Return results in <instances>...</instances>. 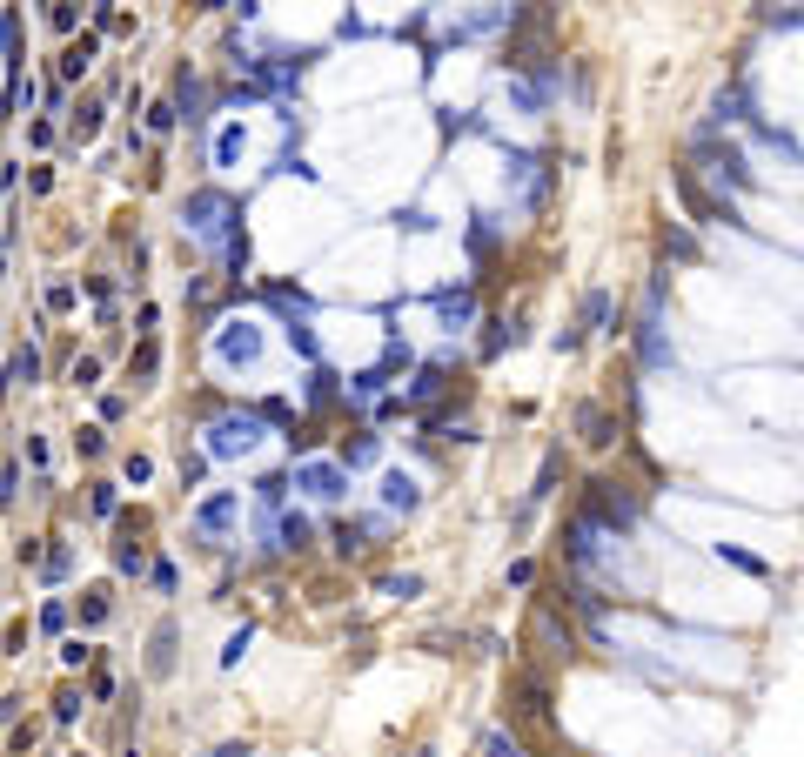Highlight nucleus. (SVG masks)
<instances>
[{"instance_id":"8fccbe9b","label":"nucleus","mask_w":804,"mask_h":757,"mask_svg":"<svg viewBox=\"0 0 804 757\" xmlns=\"http://www.w3.org/2000/svg\"><path fill=\"white\" fill-rule=\"evenodd\" d=\"M235 155H242V134H235V128H228V134H222V141H215V161H222V168H228V161H235Z\"/></svg>"},{"instance_id":"5fc2aeb1","label":"nucleus","mask_w":804,"mask_h":757,"mask_svg":"<svg viewBox=\"0 0 804 757\" xmlns=\"http://www.w3.org/2000/svg\"><path fill=\"white\" fill-rule=\"evenodd\" d=\"M14 503V463H0V510Z\"/></svg>"},{"instance_id":"ddd939ff","label":"nucleus","mask_w":804,"mask_h":757,"mask_svg":"<svg viewBox=\"0 0 804 757\" xmlns=\"http://www.w3.org/2000/svg\"><path fill=\"white\" fill-rule=\"evenodd\" d=\"M235 516H242V503H235L228 490L201 496V510H195V536H208V543H215V536H228V530H235Z\"/></svg>"},{"instance_id":"6ab92c4d","label":"nucleus","mask_w":804,"mask_h":757,"mask_svg":"<svg viewBox=\"0 0 804 757\" xmlns=\"http://www.w3.org/2000/svg\"><path fill=\"white\" fill-rule=\"evenodd\" d=\"M21 382H41V349H34V342L7 356V376H0V389H21Z\"/></svg>"},{"instance_id":"7c9ffc66","label":"nucleus","mask_w":804,"mask_h":757,"mask_svg":"<svg viewBox=\"0 0 804 757\" xmlns=\"http://www.w3.org/2000/svg\"><path fill=\"white\" fill-rule=\"evenodd\" d=\"M409 362H416V349H409V342H402V335H396V342L382 349V362H376V369H382V382H389V376H402Z\"/></svg>"},{"instance_id":"e433bc0d","label":"nucleus","mask_w":804,"mask_h":757,"mask_svg":"<svg viewBox=\"0 0 804 757\" xmlns=\"http://www.w3.org/2000/svg\"><path fill=\"white\" fill-rule=\"evenodd\" d=\"M88 510L101 516V523H108V516L121 510V496H114V483H94V496H88Z\"/></svg>"},{"instance_id":"49530a36","label":"nucleus","mask_w":804,"mask_h":757,"mask_svg":"<svg viewBox=\"0 0 804 757\" xmlns=\"http://www.w3.org/2000/svg\"><path fill=\"white\" fill-rule=\"evenodd\" d=\"M88 697H94V704H108V697H114V670H94V677H88Z\"/></svg>"},{"instance_id":"c756f323","label":"nucleus","mask_w":804,"mask_h":757,"mask_svg":"<svg viewBox=\"0 0 804 757\" xmlns=\"http://www.w3.org/2000/svg\"><path fill=\"white\" fill-rule=\"evenodd\" d=\"M483 329H490V335H483V362H496V356H503V349L516 342V335H523L516 322H483Z\"/></svg>"},{"instance_id":"c9c22d12","label":"nucleus","mask_w":804,"mask_h":757,"mask_svg":"<svg viewBox=\"0 0 804 757\" xmlns=\"http://www.w3.org/2000/svg\"><path fill=\"white\" fill-rule=\"evenodd\" d=\"M289 342H295V356H322V342H315V329H309V322H289Z\"/></svg>"},{"instance_id":"cd10ccee","label":"nucleus","mask_w":804,"mask_h":757,"mask_svg":"<svg viewBox=\"0 0 804 757\" xmlns=\"http://www.w3.org/2000/svg\"><path fill=\"white\" fill-rule=\"evenodd\" d=\"M289 483H295V476H262V483H255V503H262V516H275L282 503H289Z\"/></svg>"},{"instance_id":"393cba45","label":"nucleus","mask_w":804,"mask_h":757,"mask_svg":"<svg viewBox=\"0 0 804 757\" xmlns=\"http://www.w3.org/2000/svg\"><path fill=\"white\" fill-rule=\"evenodd\" d=\"M376 463H382L376 436H349V443H342V469H376Z\"/></svg>"},{"instance_id":"9b49d317","label":"nucleus","mask_w":804,"mask_h":757,"mask_svg":"<svg viewBox=\"0 0 804 757\" xmlns=\"http://www.w3.org/2000/svg\"><path fill=\"white\" fill-rule=\"evenodd\" d=\"M175 114L188 121V128H208V88H201V74L188 61L175 67Z\"/></svg>"},{"instance_id":"864d4df0","label":"nucleus","mask_w":804,"mask_h":757,"mask_svg":"<svg viewBox=\"0 0 804 757\" xmlns=\"http://www.w3.org/2000/svg\"><path fill=\"white\" fill-rule=\"evenodd\" d=\"M208 476V456H181V483H201Z\"/></svg>"},{"instance_id":"5701e85b","label":"nucleus","mask_w":804,"mask_h":757,"mask_svg":"<svg viewBox=\"0 0 804 757\" xmlns=\"http://www.w3.org/2000/svg\"><path fill=\"white\" fill-rule=\"evenodd\" d=\"M382 503H389V510H416V503H423V496H416V483H409V476H402V469H389V476H382Z\"/></svg>"},{"instance_id":"2f4dec72","label":"nucleus","mask_w":804,"mask_h":757,"mask_svg":"<svg viewBox=\"0 0 804 757\" xmlns=\"http://www.w3.org/2000/svg\"><path fill=\"white\" fill-rule=\"evenodd\" d=\"M610 322V289H590L583 295V329H603Z\"/></svg>"},{"instance_id":"7ed1b4c3","label":"nucleus","mask_w":804,"mask_h":757,"mask_svg":"<svg viewBox=\"0 0 804 757\" xmlns=\"http://www.w3.org/2000/svg\"><path fill=\"white\" fill-rule=\"evenodd\" d=\"M664 295H670V268H657L644 289V315H637V362L644 369H670V335H664Z\"/></svg>"},{"instance_id":"dca6fc26","label":"nucleus","mask_w":804,"mask_h":757,"mask_svg":"<svg viewBox=\"0 0 804 757\" xmlns=\"http://www.w3.org/2000/svg\"><path fill=\"white\" fill-rule=\"evenodd\" d=\"M175 617H161L155 624V637H148V677H168V670H175Z\"/></svg>"},{"instance_id":"aec40b11","label":"nucleus","mask_w":804,"mask_h":757,"mask_svg":"<svg viewBox=\"0 0 804 757\" xmlns=\"http://www.w3.org/2000/svg\"><path fill=\"white\" fill-rule=\"evenodd\" d=\"M114 570H121V577H141V570H155V563H148V550L134 543V523L121 530V543H114Z\"/></svg>"},{"instance_id":"412c9836","label":"nucleus","mask_w":804,"mask_h":757,"mask_svg":"<svg viewBox=\"0 0 804 757\" xmlns=\"http://www.w3.org/2000/svg\"><path fill=\"white\" fill-rule=\"evenodd\" d=\"M101 101H81V108L67 114V141H74V148H81V141H94V134H101Z\"/></svg>"},{"instance_id":"f8f14e48","label":"nucleus","mask_w":804,"mask_h":757,"mask_svg":"<svg viewBox=\"0 0 804 757\" xmlns=\"http://www.w3.org/2000/svg\"><path fill=\"white\" fill-rule=\"evenodd\" d=\"M577 436L590 449H617V443H624V429H617V416H610L603 402H577Z\"/></svg>"},{"instance_id":"72a5a7b5","label":"nucleus","mask_w":804,"mask_h":757,"mask_svg":"<svg viewBox=\"0 0 804 757\" xmlns=\"http://www.w3.org/2000/svg\"><path fill=\"white\" fill-rule=\"evenodd\" d=\"M382 597H423V577L402 570V577H382Z\"/></svg>"},{"instance_id":"f3484780","label":"nucleus","mask_w":804,"mask_h":757,"mask_svg":"<svg viewBox=\"0 0 804 757\" xmlns=\"http://www.w3.org/2000/svg\"><path fill=\"white\" fill-rule=\"evenodd\" d=\"M657 248H664V262H697V255H704L697 235L684 222H664V228H657Z\"/></svg>"},{"instance_id":"a19ab883","label":"nucleus","mask_w":804,"mask_h":757,"mask_svg":"<svg viewBox=\"0 0 804 757\" xmlns=\"http://www.w3.org/2000/svg\"><path fill=\"white\" fill-rule=\"evenodd\" d=\"M248 637H255V630H235V637H228V644H222V670H235V664H242V650H248Z\"/></svg>"},{"instance_id":"4468645a","label":"nucleus","mask_w":804,"mask_h":757,"mask_svg":"<svg viewBox=\"0 0 804 757\" xmlns=\"http://www.w3.org/2000/svg\"><path fill=\"white\" fill-rule=\"evenodd\" d=\"M302 396H309V409H315V416H329V409H342V402H349V382L335 376V369H322V362H315V369H309V382H302Z\"/></svg>"},{"instance_id":"6e6d98bb","label":"nucleus","mask_w":804,"mask_h":757,"mask_svg":"<svg viewBox=\"0 0 804 757\" xmlns=\"http://www.w3.org/2000/svg\"><path fill=\"white\" fill-rule=\"evenodd\" d=\"M208 757H255V751H248V744H215Z\"/></svg>"},{"instance_id":"39448f33","label":"nucleus","mask_w":804,"mask_h":757,"mask_svg":"<svg viewBox=\"0 0 804 757\" xmlns=\"http://www.w3.org/2000/svg\"><path fill=\"white\" fill-rule=\"evenodd\" d=\"M670 188H677V201H684V215H691L697 228H724V222H737V201H724L717 188H704L691 168H670Z\"/></svg>"},{"instance_id":"0eeeda50","label":"nucleus","mask_w":804,"mask_h":757,"mask_svg":"<svg viewBox=\"0 0 804 757\" xmlns=\"http://www.w3.org/2000/svg\"><path fill=\"white\" fill-rule=\"evenodd\" d=\"M215 362H222V369H255V362H262V329L242 322V315L222 322V329H215Z\"/></svg>"},{"instance_id":"4be33fe9","label":"nucleus","mask_w":804,"mask_h":757,"mask_svg":"<svg viewBox=\"0 0 804 757\" xmlns=\"http://www.w3.org/2000/svg\"><path fill=\"white\" fill-rule=\"evenodd\" d=\"M155 369H161V342H155V335H141V349L128 356V382L141 389V382H155Z\"/></svg>"},{"instance_id":"f03ea898","label":"nucleus","mask_w":804,"mask_h":757,"mask_svg":"<svg viewBox=\"0 0 804 757\" xmlns=\"http://www.w3.org/2000/svg\"><path fill=\"white\" fill-rule=\"evenodd\" d=\"M181 228L195 235V242L222 248L235 228H242V201L228 195V188H195V195L181 201Z\"/></svg>"},{"instance_id":"4d7b16f0","label":"nucleus","mask_w":804,"mask_h":757,"mask_svg":"<svg viewBox=\"0 0 804 757\" xmlns=\"http://www.w3.org/2000/svg\"><path fill=\"white\" fill-rule=\"evenodd\" d=\"M0 47H14V14H0Z\"/></svg>"},{"instance_id":"20e7f679","label":"nucleus","mask_w":804,"mask_h":757,"mask_svg":"<svg viewBox=\"0 0 804 757\" xmlns=\"http://www.w3.org/2000/svg\"><path fill=\"white\" fill-rule=\"evenodd\" d=\"M510 717H516V724H530V731H550V670L516 664V677H510Z\"/></svg>"},{"instance_id":"ea45409f","label":"nucleus","mask_w":804,"mask_h":757,"mask_svg":"<svg viewBox=\"0 0 804 757\" xmlns=\"http://www.w3.org/2000/svg\"><path fill=\"white\" fill-rule=\"evenodd\" d=\"M67 376L81 382V389H94V382H101V356H74V369H67Z\"/></svg>"},{"instance_id":"09e8293b","label":"nucleus","mask_w":804,"mask_h":757,"mask_svg":"<svg viewBox=\"0 0 804 757\" xmlns=\"http://www.w3.org/2000/svg\"><path fill=\"white\" fill-rule=\"evenodd\" d=\"M764 27H804V7H784V14H778V7H764Z\"/></svg>"},{"instance_id":"1a4fd4ad","label":"nucleus","mask_w":804,"mask_h":757,"mask_svg":"<svg viewBox=\"0 0 804 757\" xmlns=\"http://www.w3.org/2000/svg\"><path fill=\"white\" fill-rule=\"evenodd\" d=\"M295 490H309L315 503H342L349 496V469L342 463H295Z\"/></svg>"},{"instance_id":"f704fd0d","label":"nucleus","mask_w":804,"mask_h":757,"mask_svg":"<svg viewBox=\"0 0 804 757\" xmlns=\"http://www.w3.org/2000/svg\"><path fill=\"white\" fill-rule=\"evenodd\" d=\"M469 255H476V262H490V255H496V228H490V222L469 228Z\"/></svg>"},{"instance_id":"58836bf2","label":"nucleus","mask_w":804,"mask_h":757,"mask_svg":"<svg viewBox=\"0 0 804 757\" xmlns=\"http://www.w3.org/2000/svg\"><path fill=\"white\" fill-rule=\"evenodd\" d=\"M483 757H523V744H516L510 731H490L483 737Z\"/></svg>"},{"instance_id":"a18cd8bd","label":"nucleus","mask_w":804,"mask_h":757,"mask_svg":"<svg viewBox=\"0 0 804 757\" xmlns=\"http://www.w3.org/2000/svg\"><path fill=\"white\" fill-rule=\"evenodd\" d=\"M121 476H128L134 490H141V483H148V476H155V463H148V456H128V463H121Z\"/></svg>"},{"instance_id":"603ef678","label":"nucleus","mask_w":804,"mask_h":757,"mask_svg":"<svg viewBox=\"0 0 804 757\" xmlns=\"http://www.w3.org/2000/svg\"><path fill=\"white\" fill-rule=\"evenodd\" d=\"M74 449H81V456H101V449H108V436H101V429H81V436H74Z\"/></svg>"},{"instance_id":"2eb2a0df","label":"nucleus","mask_w":804,"mask_h":757,"mask_svg":"<svg viewBox=\"0 0 804 757\" xmlns=\"http://www.w3.org/2000/svg\"><path fill=\"white\" fill-rule=\"evenodd\" d=\"M94 54H101V34L88 27L81 41H67V47H61V61H54V81H61V88H67V81H81V74L94 67Z\"/></svg>"},{"instance_id":"f257e3e1","label":"nucleus","mask_w":804,"mask_h":757,"mask_svg":"<svg viewBox=\"0 0 804 757\" xmlns=\"http://www.w3.org/2000/svg\"><path fill=\"white\" fill-rule=\"evenodd\" d=\"M577 516L583 523H597L603 536H630L637 530V516H644V490L624 483V476H590L577 496Z\"/></svg>"},{"instance_id":"a878e982","label":"nucleus","mask_w":804,"mask_h":757,"mask_svg":"<svg viewBox=\"0 0 804 757\" xmlns=\"http://www.w3.org/2000/svg\"><path fill=\"white\" fill-rule=\"evenodd\" d=\"M557 476H563V449H550L543 463H536V483H530V503H543V496H557Z\"/></svg>"},{"instance_id":"6e6552de","label":"nucleus","mask_w":804,"mask_h":757,"mask_svg":"<svg viewBox=\"0 0 804 757\" xmlns=\"http://www.w3.org/2000/svg\"><path fill=\"white\" fill-rule=\"evenodd\" d=\"M376 536H389V516H335V523H329V543H335V557H342V563H356Z\"/></svg>"},{"instance_id":"de8ad7c7","label":"nucleus","mask_w":804,"mask_h":757,"mask_svg":"<svg viewBox=\"0 0 804 757\" xmlns=\"http://www.w3.org/2000/svg\"><path fill=\"white\" fill-rule=\"evenodd\" d=\"M34 751V724H14V737H7V757H27Z\"/></svg>"},{"instance_id":"3c124183","label":"nucleus","mask_w":804,"mask_h":757,"mask_svg":"<svg viewBox=\"0 0 804 757\" xmlns=\"http://www.w3.org/2000/svg\"><path fill=\"white\" fill-rule=\"evenodd\" d=\"M47 309H54V315L74 309V282H54V289H47Z\"/></svg>"},{"instance_id":"423d86ee","label":"nucleus","mask_w":804,"mask_h":757,"mask_svg":"<svg viewBox=\"0 0 804 757\" xmlns=\"http://www.w3.org/2000/svg\"><path fill=\"white\" fill-rule=\"evenodd\" d=\"M262 416H255V409H228V416H215V423H208V456H215V463H228V456H248V449L262 443Z\"/></svg>"},{"instance_id":"c03bdc74","label":"nucleus","mask_w":804,"mask_h":757,"mask_svg":"<svg viewBox=\"0 0 804 757\" xmlns=\"http://www.w3.org/2000/svg\"><path fill=\"white\" fill-rule=\"evenodd\" d=\"M503 583H510V590H530V583H536V563H530V557H516V563H510V577H503Z\"/></svg>"},{"instance_id":"4c0bfd02","label":"nucleus","mask_w":804,"mask_h":757,"mask_svg":"<svg viewBox=\"0 0 804 757\" xmlns=\"http://www.w3.org/2000/svg\"><path fill=\"white\" fill-rule=\"evenodd\" d=\"M41 630H47V637H61V630H67V603H61V597L41 603Z\"/></svg>"},{"instance_id":"c85d7f7f","label":"nucleus","mask_w":804,"mask_h":757,"mask_svg":"<svg viewBox=\"0 0 804 757\" xmlns=\"http://www.w3.org/2000/svg\"><path fill=\"white\" fill-rule=\"evenodd\" d=\"M108 617H114V597H108V590H81V624L101 630Z\"/></svg>"},{"instance_id":"b1692460","label":"nucleus","mask_w":804,"mask_h":757,"mask_svg":"<svg viewBox=\"0 0 804 757\" xmlns=\"http://www.w3.org/2000/svg\"><path fill=\"white\" fill-rule=\"evenodd\" d=\"M47 27H54L61 41H81V7H74V0H47Z\"/></svg>"},{"instance_id":"a211bd4d","label":"nucleus","mask_w":804,"mask_h":757,"mask_svg":"<svg viewBox=\"0 0 804 757\" xmlns=\"http://www.w3.org/2000/svg\"><path fill=\"white\" fill-rule=\"evenodd\" d=\"M309 536H315V523L302 510H282V516H275V550H309Z\"/></svg>"},{"instance_id":"9d476101","label":"nucleus","mask_w":804,"mask_h":757,"mask_svg":"<svg viewBox=\"0 0 804 757\" xmlns=\"http://www.w3.org/2000/svg\"><path fill=\"white\" fill-rule=\"evenodd\" d=\"M429 302H436V315H443V335H449V342H456V335L476 322V289H469V282H456V289H436Z\"/></svg>"},{"instance_id":"79ce46f5","label":"nucleus","mask_w":804,"mask_h":757,"mask_svg":"<svg viewBox=\"0 0 804 757\" xmlns=\"http://www.w3.org/2000/svg\"><path fill=\"white\" fill-rule=\"evenodd\" d=\"M61 664H67V670H81V664H94V650L81 644V637H67V644H61Z\"/></svg>"},{"instance_id":"37998d69","label":"nucleus","mask_w":804,"mask_h":757,"mask_svg":"<svg viewBox=\"0 0 804 757\" xmlns=\"http://www.w3.org/2000/svg\"><path fill=\"white\" fill-rule=\"evenodd\" d=\"M81 717V691H61L54 697V724H74Z\"/></svg>"},{"instance_id":"bb28decb","label":"nucleus","mask_w":804,"mask_h":757,"mask_svg":"<svg viewBox=\"0 0 804 757\" xmlns=\"http://www.w3.org/2000/svg\"><path fill=\"white\" fill-rule=\"evenodd\" d=\"M67 570H74V550H67V536H47V563H41V577H47V583H67Z\"/></svg>"},{"instance_id":"473e14b6","label":"nucleus","mask_w":804,"mask_h":757,"mask_svg":"<svg viewBox=\"0 0 804 757\" xmlns=\"http://www.w3.org/2000/svg\"><path fill=\"white\" fill-rule=\"evenodd\" d=\"M175 128H181L175 101H148V134H175Z\"/></svg>"}]
</instances>
